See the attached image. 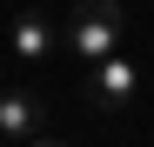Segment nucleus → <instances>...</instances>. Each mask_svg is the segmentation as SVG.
I'll use <instances>...</instances> for the list:
<instances>
[{
    "label": "nucleus",
    "mask_w": 154,
    "mask_h": 147,
    "mask_svg": "<svg viewBox=\"0 0 154 147\" xmlns=\"http://www.w3.org/2000/svg\"><path fill=\"white\" fill-rule=\"evenodd\" d=\"M40 127H47L40 94L34 87H0V140H34Z\"/></svg>",
    "instance_id": "3"
},
{
    "label": "nucleus",
    "mask_w": 154,
    "mask_h": 147,
    "mask_svg": "<svg viewBox=\"0 0 154 147\" xmlns=\"http://www.w3.org/2000/svg\"><path fill=\"white\" fill-rule=\"evenodd\" d=\"M0 147H20V140H0Z\"/></svg>",
    "instance_id": "6"
},
{
    "label": "nucleus",
    "mask_w": 154,
    "mask_h": 147,
    "mask_svg": "<svg viewBox=\"0 0 154 147\" xmlns=\"http://www.w3.org/2000/svg\"><path fill=\"white\" fill-rule=\"evenodd\" d=\"M20 147H67V140H54V134H47V127H40L34 140H20Z\"/></svg>",
    "instance_id": "5"
},
{
    "label": "nucleus",
    "mask_w": 154,
    "mask_h": 147,
    "mask_svg": "<svg viewBox=\"0 0 154 147\" xmlns=\"http://www.w3.org/2000/svg\"><path fill=\"white\" fill-rule=\"evenodd\" d=\"M121 34H127L121 0H81V7L67 14V27H60V47H67L81 67H94V60L121 54Z\"/></svg>",
    "instance_id": "1"
},
{
    "label": "nucleus",
    "mask_w": 154,
    "mask_h": 147,
    "mask_svg": "<svg viewBox=\"0 0 154 147\" xmlns=\"http://www.w3.org/2000/svg\"><path fill=\"white\" fill-rule=\"evenodd\" d=\"M81 94H87V107H94V114H127V107H134V94H141V60H127V54L94 60Z\"/></svg>",
    "instance_id": "2"
},
{
    "label": "nucleus",
    "mask_w": 154,
    "mask_h": 147,
    "mask_svg": "<svg viewBox=\"0 0 154 147\" xmlns=\"http://www.w3.org/2000/svg\"><path fill=\"white\" fill-rule=\"evenodd\" d=\"M7 40H14V60H20V67H40V60H54V40H60V34H54V20H47V14L27 7V14L14 20Z\"/></svg>",
    "instance_id": "4"
}]
</instances>
